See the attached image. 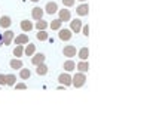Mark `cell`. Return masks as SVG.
<instances>
[{"label": "cell", "instance_id": "cell-1", "mask_svg": "<svg viewBox=\"0 0 159 133\" xmlns=\"http://www.w3.org/2000/svg\"><path fill=\"white\" fill-rule=\"evenodd\" d=\"M85 83H86L85 73H77V74H74V77H71V84L74 87H82Z\"/></svg>", "mask_w": 159, "mask_h": 133}, {"label": "cell", "instance_id": "cell-2", "mask_svg": "<svg viewBox=\"0 0 159 133\" xmlns=\"http://www.w3.org/2000/svg\"><path fill=\"white\" fill-rule=\"evenodd\" d=\"M58 81H60L63 86H70V84H71V77H70L69 73H64V74H60Z\"/></svg>", "mask_w": 159, "mask_h": 133}, {"label": "cell", "instance_id": "cell-3", "mask_svg": "<svg viewBox=\"0 0 159 133\" xmlns=\"http://www.w3.org/2000/svg\"><path fill=\"white\" fill-rule=\"evenodd\" d=\"M45 11H46V14H49V15L57 14V12H58V5H57L55 2H49V3H46Z\"/></svg>", "mask_w": 159, "mask_h": 133}, {"label": "cell", "instance_id": "cell-4", "mask_svg": "<svg viewBox=\"0 0 159 133\" xmlns=\"http://www.w3.org/2000/svg\"><path fill=\"white\" fill-rule=\"evenodd\" d=\"M58 14H60V18H58V19H61L63 22L70 21V18H71V12H70L69 9H61V11H58Z\"/></svg>", "mask_w": 159, "mask_h": 133}, {"label": "cell", "instance_id": "cell-5", "mask_svg": "<svg viewBox=\"0 0 159 133\" xmlns=\"http://www.w3.org/2000/svg\"><path fill=\"white\" fill-rule=\"evenodd\" d=\"M70 28H71V31L79 33V31L82 30V21H80V19H73L71 24H70Z\"/></svg>", "mask_w": 159, "mask_h": 133}, {"label": "cell", "instance_id": "cell-6", "mask_svg": "<svg viewBox=\"0 0 159 133\" xmlns=\"http://www.w3.org/2000/svg\"><path fill=\"white\" fill-rule=\"evenodd\" d=\"M76 47L74 46H67V47H64V50H63V53H64V56H67V58H73L74 55H76Z\"/></svg>", "mask_w": 159, "mask_h": 133}, {"label": "cell", "instance_id": "cell-7", "mask_svg": "<svg viewBox=\"0 0 159 133\" xmlns=\"http://www.w3.org/2000/svg\"><path fill=\"white\" fill-rule=\"evenodd\" d=\"M31 17H33L36 21L42 19V17H43V9H42V8H33V11H31Z\"/></svg>", "mask_w": 159, "mask_h": 133}, {"label": "cell", "instance_id": "cell-8", "mask_svg": "<svg viewBox=\"0 0 159 133\" xmlns=\"http://www.w3.org/2000/svg\"><path fill=\"white\" fill-rule=\"evenodd\" d=\"M88 12H89V6H88V5H80V6H77V9H76V14L80 15V17L88 15Z\"/></svg>", "mask_w": 159, "mask_h": 133}, {"label": "cell", "instance_id": "cell-9", "mask_svg": "<svg viewBox=\"0 0 159 133\" xmlns=\"http://www.w3.org/2000/svg\"><path fill=\"white\" fill-rule=\"evenodd\" d=\"M60 39L63 42H67L71 39V31L70 30H60Z\"/></svg>", "mask_w": 159, "mask_h": 133}, {"label": "cell", "instance_id": "cell-10", "mask_svg": "<svg viewBox=\"0 0 159 133\" xmlns=\"http://www.w3.org/2000/svg\"><path fill=\"white\" fill-rule=\"evenodd\" d=\"M43 61H45V55L43 53H36L33 56V59H31V62L34 65H40V64H43Z\"/></svg>", "mask_w": 159, "mask_h": 133}, {"label": "cell", "instance_id": "cell-11", "mask_svg": "<svg viewBox=\"0 0 159 133\" xmlns=\"http://www.w3.org/2000/svg\"><path fill=\"white\" fill-rule=\"evenodd\" d=\"M33 24L28 21V19H24V21H21V28H23V31H31L33 30Z\"/></svg>", "mask_w": 159, "mask_h": 133}, {"label": "cell", "instance_id": "cell-12", "mask_svg": "<svg viewBox=\"0 0 159 133\" xmlns=\"http://www.w3.org/2000/svg\"><path fill=\"white\" fill-rule=\"evenodd\" d=\"M14 33L12 31H6L5 34H3V43L8 46V45H11V42H12V39H14Z\"/></svg>", "mask_w": 159, "mask_h": 133}, {"label": "cell", "instance_id": "cell-13", "mask_svg": "<svg viewBox=\"0 0 159 133\" xmlns=\"http://www.w3.org/2000/svg\"><path fill=\"white\" fill-rule=\"evenodd\" d=\"M0 27L9 28L11 27V18L9 17H2V18H0Z\"/></svg>", "mask_w": 159, "mask_h": 133}, {"label": "cell", "instance_id": "cell-14", "mask_svg": "<svg viewBox=\"0 0 159 133\" xmlns=\"http://www.w3.org/2000/svg\"><path fill=\"white\" fill-rule=\"evenodd\" d=\"M74 68H76V64H74L71 59H69V61L64 62V70H66V71H73Z\"/></svg>", "mask_w": 159, "mask_h": 133}, {"label": "cell", "instance_id": "cell-15", "mask_svg": "<svg viewBox=\"0 0 159 133\" xmlns=\"http://www.w3.org/2000/svg\"><path fill=\"white\" fill-rule=\"evenodd\" d=\"M77 70H79L80 73H86V71L89 70V64H88V62H85V61H82V62H79V64H77Z\"/></svg>", "mask_w": 159, "mask_h": 133}, {"label": "cell", "instance_id": "cell-16", "mask_svg": "<svg viewBox=\"0 0 159 133\" xmlns=\"http://www.w3.org/2000/svg\"><path fill=\"white\" fill-rule=\"evenodd\" d=\"M36 73H37V75H45V74L48 73V67H46L45 64H40V65H37Z\"/></svg>", "mask_w": 159, "mask_h": 133}, {"label": "cell", "instance_id": "cell-17", "mask_svg": "<svg viewBox=\"0 0 159 133\" xmlns=\"http://www.w3.org/2000/svg\"><path fill=\"white\" fill-rule=\"evenodd\" d=\"M36 37H37V40H39V42H46V40H48V33H46L45 30H40V31L37 33V36H36Z\"/></svg>", "mask_w": 159, "mask_h": 133}, {"label": "cell", "instance_id": "cell-18", "mask_svg": "<svg viewBox=\"0 0 159 133\" xmlns=\"http://www.w3.org/2000/svg\"><path fill=\"white\" fill-rule=\"evenodd\" d=\"M48 25H49V22H46V21H43V19H39V21H37V24H36L34 27L40 31V30H45Z\"/></svg>", "mask_w": 159, "mask_h": 133}, {"label": "cell", "instance_id": "cell-19", "mask_svg": "<svg viewBox=\"0 0 159 133\" xmlns=\"http://www.w3.org/2000/svg\"><path fill=\"white\" fill-rule=\"evenodd\" d=\"M34 52H36V46H34L33 43H28V46L26 47V55H27V56H31Z\"/></svg>", "mask_w": 159, "mask_h": 133}, {"label": "cell", "instance_id": "cell-20", "mask_svg": "<svg viewBox=\"0 0 159 133\" xmlns=\"http://www.w3.org/2000/svg\"><path fill=\"white\" fill-rule=\"evenodd\" d=\"M27 42H28V36H17L15 37L17 45H23V43H27Z\"/></svg>", "mask_w": 159, "mask_h": 133}, {"label": "cell", "instance_id": "cell-21", "mask_svg": "<svg viewBox=\"0 0 159 133\" xmlns=\"http://www.w3.org/2000/svg\"><path fill=\"white\" fill-rule=\"evenodd\" d=\"M88 55H89V50H88V47H82L80 50H79V56H80V59H88Z\"/></svg>", "mask_w": 159, "mask_h": 133}, {"label": "cell", "instance_id": "cell-22", "mask_svg": "<svg viewBox=\"0 0 159 133\" xmlns=\"http://www.w3.org/2000/svg\"><path fill=\"white\" fill-rule=\"evenodd\" d=\"M61 24H63V21H61V19H55V21H52L49 25H51V28H52V30H60V28H61Z\"/></svg>", "mask_w": 159, "mask_h": 133}, {"label": "cell", "instance_id": "cell-23", "mask_svg": "<svg viewBox=\"0 0 159 133\" xmlns=\"http://www.w3.org/2000/svg\"><path fill=\"white\" fill-rule=\"evenodd\" d=\"M11 67H12L14 70H20V68L23 67V62H21L20 59H12V61H11Z\"/></svg>", "mask_w": 159, "mask_h": 133}, {"label": "cell", "instance_id": "cell-24", "mask_svg": "<svg viewBox=\"0 0 159 133\" xmlns=\"http://www.w3.org/2000/svg\"><path fill=\"white\" fill-rule=\"evenodd\" d=\"M30 75H31V73H30V70H27V68L21 70V73H20V77H21V78H24V80L30 78Z\"/></svg>", "mask_w": 159, "mask_h": 133}, {"label": "cell", "instance_id": "cell-25", "mask_svg": "<svg viewBox=\"0 0 159 133\" xmlns=\"http://www.w3.org/2000/svg\"><path fill=\"white\" fill-rule=\"evenodd\" d=\"M15 81H17V77H15L14 74L6 75V84H8V86H14V84H15Z\"/></svg>", "mask_w": 159, "mask_h": 133}, {"label": "cell", "instance_id": "cell-26", "mask_svg": "<svg viewBox=\"0 0 159 133\" xmlns=\"http://www.w3.org/2000/svg\"><path fill=\"white\" fill-rule=\"evenodd\" d=\"M23 52H24V50H23V47H21V46H17V47L14 49V55H15L17 58H20V56L23 55Z\"/></svg>", "mask_w": 159, "mask_h": 133}, {"label": "cell", "instance_id": "cell-27", "mask_svg": "<svg viewBox=\"0 0 159 133\" xmlns=\"http://www.w3.org/2000/svg\"><path fill=\"white\" fill-rule=\"evenodd\" d=\"M63 3H64V6H73L74 5V0H63Z\"/></svg>", "mask_w": 159, "mask_h": 133}, {"label": "cell", "instance_id": "cell-28", "mask_svg": "<svg viewBox=\"0 0 159 133\" xmlns=\"http://www.w3.org/2000/svg\"><path fill=\"white\" fill-rule=\"evenodd\" d=\"M17 89H18V90H26V89H27V84L20 83V84H17Z\"/></svg>", "mask_w": 159, "mask_h": 133}, {"label": "cell", "instance_id": "cell-29", "mask_svg": "<svg viewBox=\"0 0 159 133\" xmlns=\"http://www.w3.org/2000/svg\"><path fill=\"white\" fill-rule=\"evenodd\" d=\"M0 84H6V75H3V74H0Z\"/></svg>", "mask_w": 159, "mask_h": 133}, {"label": "cell", "instance_id": "cell-30", "mask_svg": "<svg viewBox=\"0 0 159 133\" xmlns=\"http://www.w3.org/2000/svg\"><path fill=\"white\" fill-rule=\"evenodd\" d=\"M82 31H83L85 36H89V27H88V25H85V27L82 28Z\"/></svg>", "mask_w": 159, "mask_h": 133}, {"label": "cell", "instance_id": "cell-31", "mask_svg": "<svg viewBox=\"0 0 159 133\" xmlns=\"http://www.w3.org/2000/svg\"><path fill=\"white\" fill-rule=\"evenodd\" d=\"M3 45V34H0V46Z\"/></svg>", "mask_w": 159, "mask_h": 133}, {"label": "cell", "instance_id": "cell-32", "mask_svg": "<svg viewBox=\"0 0 159 133\" xmlns=\"http://www.w3.org/2000/svg\"><path fill=\"white\" fill-rule=\"evenodd\" d=\"M31 2H39V0H31Z\"/></svg>", "mask_w": 159, "mask_h": 133}, {"label": "cell", "instance_id": "cell-33", "mask_svg": "<svg viewBox=\"0 0 159 133\" xmlns=\"http://www.w3.org/2000/svg\"><path fill=\"white\" fill-rule=\"evenodd\" d=\"M82 2H85V0H82Z\"/></svg>", "mask_w": 159, "mask_h": 133}]
</instances>
